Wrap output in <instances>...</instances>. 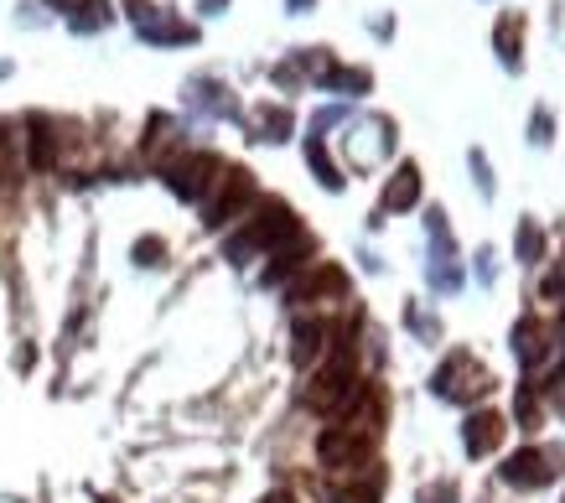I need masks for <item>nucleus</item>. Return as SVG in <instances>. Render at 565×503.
<instances>
[{
    "mask_svg": "<svg viewBox=\"0 0 565 503\" xmlns=\"http://www.w3.org/2000/svg\"><path fill=\"white\" fill-rule=\"evenodd\" d=\"M296 239V218L286 203H265L259 208V218H249V228L244 234H234V239L223 244V255L234 265H244L249 255H259V249H286V244Z\"/></svg>",
    "mask_w": 565,
    "mask_h": 503,
    "instance_id": "obj_1",
    "label": "nucleus"
},
{
    "mask_svg": "<svg viewBox=\"0 0 565 503\" xmlns=\"http://www.w3.org/2000/svg\"><path fill=\"white\" fill-rule=\"evenodd\" d=\"M369 451H374V436L359 431V426H332V431H322V441H317V457H322V468H332V472H363L369 468Z\"/></svg>",
    "mask_w": 565,
    "mask_h": 503,
    "instance_id": "obj_2",
    "label": "nucleus"
},
{
    "mask_svg": "<svg viewBox=\"0 0 565 503\" xmlns=\"http://www.w3.org/2000/svg\"><path fill=\"white\" fill-rule=\"evenodd\" d=\"M488 384L493 379H488V368H482L472 353H451V358L436 368V384H430V389L441 399H478V395H488Z\"/></svg>",
    "mask_w": 565,
    "mask_h": 503,
    "instance_id": "obj_3",
    "label": "nucleus"
},
{
    "mask_svg": "<svg viewBox=\"0 0 565 503\" xmlns=\"http://www.w3.org/2000/svg\"><path fill=\"white\" fill-rule=\"evenodd\" d=\"M249 197H255V176L249 172H223L218 176V192H213V203H207V228H223V224H234L244 208H249Z\"/></svg>",
    "mask_w": 565,
    "mask_h": 503,
    "instance_id": "obj_4",
    "label": "nucleus"
},
{
    "mask_svg": "<svg viewBox=\"0 0 565 503\" xmlns=\"http://www.w3.org/2000/svg\"><path fill=\"white\" fill-rule=\"evenodd\" d=\"M218 157L213 151H192V157H182V161H172L167 167V188L177 192V197H188V203H198L213 182H218Z\"/></svg>",
    "mask_w": 565,
    "mask_h": 503,
    "instance_id": "obj_5",
    "label": "nucleus"
},
{
    "mask_svg": "<svg viewBox=\"0 0 565 503\" xmlns=\"http://www.w3.org/2000/svg\"><path fill=\"white\" fill-rule=\"evenodd\" d=\"M555 472H561V457L555 451H514L509 462H503V483H514V488H545L555 483Z\"/></svg>",
    "mask_w": 565,
    "mask_h": 503,
    "instance_id": "obj_6",
    "label": "nucleus"
},
{
    "mask_svg": "<svg viewBox=\"0 0 565 503\" xmlns=\"http://www.w3.org/2000/svg\"><path fill=\"white\" fill-rule=\"evenodd\" d=\"M130 21H136V32L146 36V42H192V26L188 21L167 17L161 6H146V0H130Z\"/></svg>",
    "mask_w": 565,
    "mask_h": 503,
    "instance_id": "obj_7",
    "label": "nucleus"
},
{
    "mask_svg": "<svg viewBox=\"0 0 565 503\" xmlns=\"http://www.w3.org/2000/svg\"><path fill=\"white\" fill-rule=\"evenodd\" d=\"M343 291H348L343 270H338V265H317V270L291 291V301H322V296H343Z\"/></svg>",
    "mask_w": 565,
    "mask_h": 503,
    "instance_id": "obj_8",
    "label": "nucleus"
},
{
    "mask_svg": "<svg viewBox=\"0 0 565 503\" xmlns=\"http://www.w3.org/2000/svg\"><path fill=\"white\" fill-rule=\"evenodd\" d=\"M322 347H327V322H317V317H301V322H296V332H291V358L307 368L311 358L322 353Z\"/></svg>",
    "mask_w": 565,
    "mask_h": 503,
    "instance_id": "obj_9",
    "label": "nucleus"
},
{
    "mask_svg": "<svg viewBox=\"0 0 565 503\" xmlns=\"http://www.w3.org/2000/svg\"><path fill=\"white\" fill-rule=\"evenodd\" d=\"M498 441H503V416L482 410V416L467 420V451H472V457H488Z\"/></svg>",
    "mask_w": 565,
    "mask_h": 503,
    "instance_id": "obj_10",
    "label": "nucleus"
},
{
    "mask_svg": "<svg viewBox=\"0 0 565 503\" xmlns=\"http://www.w3.org/2000/svg\"><path fill=\"white\" fill-rule=\"evenodd\" d=\"M514 353L524 364H540V358H545V322H540V317H524L514 328Z\"/></svg>",
    "mask_w": 565,
    "mask_h": 503,
    "instance_id": "obj_11",
    "label": "nucleus"
},
{
    "mask_svg": "<svg viewBox=\"0 0 565 503\" xmlns=\"http://www.w3.org/2000/svg\"><path fill=\"white\" fill-rule=\"evenodd\" d=\"M415 197H420V172H415V167H399L394 182L384 188V208H415Z\"/></svg>",
    "mask_w": 565,
    "mask_h": 503,
    "instance_id": "obj_12",
    "label": "nucleus"
},
{
    "mask_svg": "<svg viewBox=\"0 0 565 503\" xmlns=\"http://www.w3.org/2000/svg\"><path fill=\"white\" fill-rule=\"evenodd\" d=\"M188 94H192V105H198V109H213V115H234V99H228L218 84H207V78H198Z\"/></svg>",
    "mask_w": 565,
    "mask_h": 503,
    "instance_id": "obj_13",
    "label": "nucleus"
},
{
    "mask_svg": "<svg viewBox=\"0 0 565 503\" xmlns=\"http://www.w3.org/2000/svg\"><path fill=\"white\" fill-rule=\"evenodd\" d=\"M307 161L317 167V176H322V188H343V176H338V167L327 161V146H322V136H311L307 140Z\"/></svg>",
    "mask_w": 565,
    "mask_h": 503,
    "instance_id": "obj_14",
    "label": "nucleus"
},
{
    "mask_svg": "<svg viewBox=\"0 0 565 503\" xmlns=\"http://www.w3.org/2000/svg\"><path fill=\"white\" fill-rule=\"evenodd\" d=\"M52 157H57L52 125L47 120H32V167H52Z\"/></svg>",
    "mask_w": 565,
    "mask_h": 503,
    "instance_id": "obj_15",
    "label": "nucleus"
},
{
    "mask_svg": "<svg viewBox=\"0 0 565 503\" xmlns=\"http://www.w3.org/2000/svg\"><path fill=\"white\" fill-rule=\"evenodd\" d=\"M519 36H524L519 17H503V21H498V53H503V63H509V68L519 63Z\"/></svg>",
    "mask_w": 565,
    "mask_h": 503,
    "instance_id": "obj_16",
    "label": "nucleus"
},
{
    "mask_svg": "<svg viewBox=\"0 0 565 503\" xmlns=\"http://www.w3.org/2000/svg\"><path fill=\"white\" fill-rule=\"evenodd\" d=\"M255 125H259V140H286V130H291V115H286V109H259Z\"/></svg>",
    "mask_w": 565,
    "mask_h": 503,
    "instance_id": "obj_17",
    "label": "nucleus"
},
{
    "mask_svg": "<svg viewBox=\"0 0 565 503\" xmlns=\"http://www.w3.org/2000/svg\"><path fill=\"white\" fill-rule=\"evenodd\" d=\"M540 249H545V234L534 224H524L519 228V255H524V260H540Z\"/></svg>",
    "mask_w": 565,
    "mask_h": 503,
    "instance_id": "obj_18",
    "label": "nucleus"
},
{
    "mask_svg": "<svg viewBox=\"0 0 565 503\" xmlns=\"http://www.w3.org/2000/svg\"><path fill=\"white\" fill-rule=\"evenodd\" d=\"M0 188H11V136L0 130Z\"/></svg>",
    "mask_w": 565,
    "mask_h": 503,
    "instance_id": "obj_19",
    "label": "nucleus"
},
{
    "mask_svg": "<svg viewBox=\"0 0 565 503\" xmlns=\"http://www.w3.org/2000/svg\"><path fill=\"white\" fill-rule=\"evenodd\" d=\"M156 255H161V244H156V239H140L136 244V260L140 265H156Z\"/></svg>",
    "mask_w": 565,
    "mask_h": 503,
    "instance_id": "obj_20",
    "label": "nucleus"
},
{
    "mask_svg": "<svg viewBox=\"0 0 565 503\" xmlns=\"http://www.w3.org/2000/svg\"><path fill=\"white\" fill-rule=\"evenodd\" d=\"M57 11H99V0H52Z\"/></svg>",
    "mask_w": 565,
    "mask_h": 503,
    "instance_id": "obj_21",
    "label": "nucleus"
},
{
    "mask_svg": "<svg viewBox=\"0 0 565 503\" xmlns=\"http://www.w3.org/2000/svg\"><path fill=\"white\" fill-rule=\"evenodd\" d=\"M545 296H565V270H550L545 276Z\"/></svg>",
    "mask_w": 565,
    "mask_h": 503,
    "instance_id": "obj_22",
    "label": "nucleus"
},
{
    "mask_svg": "<svg viewBox=\"0 0 565 503\" xmlns=\"http://www.w3.org/2000/svg\"><path fill=\"white\" fill-rule=\"evenodd\" d=\"M451 499H457V488H451V483H441V488H436V493H426V499H420V503H451Z\"/></svg>",
    "mask_w": 565,
    "mask_h": 503,
    "instance_id": "obj_23",
    "label": "nucleus"
},
{
    "mask_svg": "<svg viewBox=\"0 0 565 503\" xmlns=\"http://www.w3.org/2000/svg\"><path fill=\"white\" fill-rule=\"evenodd\" d=\"M265 503H296V499H291V493H270V499H265Z\"/></svg>",
    "mask_w": 565,
    "mask_h": 503,
    "instance_id": "obj_24",
    "label": "nucleus"
},
{
    "mask_svg": "<svg viewBox=\"0 0 565 503\" xmlns=\"http://www.w3.org/2000/svg\"><path fill=\"white\" fill-rule=\"evenodd\" d=\"M6 73H11V63H0V78H6Z\"/></svg>",
    "mask_w": 565,
    "mask_h": 503,
    "instance_id": "obj_25",
    "label": "nucleus"
},
{
    "mask_svg": "<svg viewBox=\"0 0 565 503\" xmlns=\"http://www.w3.org/2000/svg\"><path fill=\"white\" fill-rule=\"evenodd\" d=\"M291 6H307V0H291Z\"/></svg>",
    "mask_w": 565,
    "mask_h": 503,
    "instance_id": "obj_26",
    "label": "nucleus"
},
{
    "mask_svg": "<svg viewBox=\"0 0 565 503\" xmlns=\"http://www.w3.org/2000/svg\"><path fill=\"white\" fill-rule=\"evenodd\" d=\"M561 328H565V312H561Z\"/></svg>",
    "mask_w": 565,
    "mask_h": 503,
    "instance_id": "obj_27",
    "label": "nucleus"
}]
</instances>
